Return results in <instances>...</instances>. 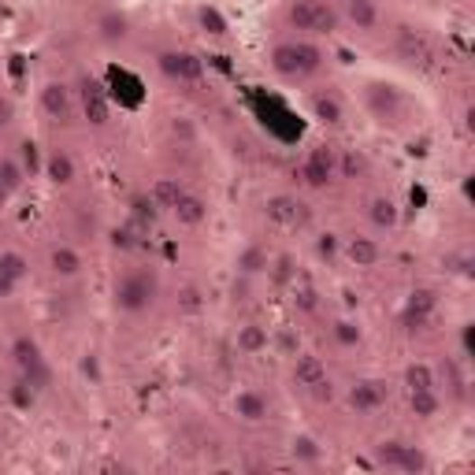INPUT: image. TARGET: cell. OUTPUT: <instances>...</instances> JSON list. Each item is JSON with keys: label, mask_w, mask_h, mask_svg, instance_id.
I'll return each mask as SVG.
<instances>
[{"label": "cell", "mask_w": 475, "mask_h": 475, "mask_svg": "<svg viewBox=\"0 0 475 475\" xmlns=\"http://www.w3.org/2000/svg\"><path fill=\"white\" fill-rule=\"evenodd\" d=\"M268 68L279 82H287V86H305L312 82L315 75H320L327 68V52L324 45L315 41V38H282L268 49Z\"/></svg>", "instance_id": "obj_1"}, {"label": "cell", "mask_w": 475, "mask_h": 475, "mask_svg": "<svg viewBox=\"0 0 475 475\" xmlns=\"http://www.w3.org/2000/svg\"><path fill=\"white\" fill-rule=\"evenodd\" d=\"M164 294V282H160V271L152 264H131L123 268L115 279H112V308L119 315H145L156 308Z\"/></svg>", "instance_id": "obj_2"}, {"label": "cell", "mask_w": 475, "mask_h": 475, "mask_svg": "<svg viewBox=\"0 0 475 475\" xmlns=\"http://www.w3.org/2000/svg\"><path fill=\"white\" fill-rule=\"evenodd\" d=\"M282 23L301 38H334L342 30L334 0H282Z\"/></svg>", "instance_id": "obj_3"}, {"label": "cell", "mask_w": 475, "mask_h": 475, "mask_svg": "<svg viewBox=\"0 0 475 475\" xmlns=\"http://www.w3.org/2000/svg\"><path fill=\"white\" fill-rule=\"evenodd\" d=\"M290 379L301 394H308L312 401H331L334 397V383H331V371L327 364L315 357V353H294V364H290Z\"/></svg>", "instance_id": "obj_4"}, {"label": "cell", "mask_w": 475, "mask_h": 475, "mask_svg": "<svg viewBox=\"0 0 475 475\" xmlns=\"http://www.w3.org/2000/svg\"><path fill=\"white\" fill-rule=\"evenodd\" d=\"M8 357L12 364L19 368V375L26 379L30 387H34L38 394L49 387V364H45V350H41V342L34 334H15L12 345H8Z\"/></svg>", "instance_id": "obj_5"}, {"label": "cell", "mask_w": 475, "mask_h": 475, "mask_svg": "<svg viewBox=\"0 0 475 475\" xmlns=\"http://www.w3.org/2000/svg\"><path fill=\"white\" fill-rule=\"evenodd\" d=\"M156 71L171 86H197L205 78V63L189 49H160L156 52Z\"/></svg>", "instance_id": "obj_6"}, {"label": "cell", "mask_w": 475, "mask_h": 475, "mask_svg": "<svg viewBox=\"0 0 475 475\" xmlns=\"http://www.w3.org/2000/svg\"><path fill=\"white\" fill-rule=\"evenodd\" d=\"M264 219L282 231H305L312 224V208H308V201H301L294 194H271L264 201Z\"/></svg>", "instance_id": "obj_7"}, {"label": "cell", "mask_w": 475, "mask_h": 475, "mask_svg": "<svg viewBox=\"0 0 475 475\" xmlns=\"http://www.w3.org/2000/svg\"><path fill=\"white\" fill-rule=\"evenodd\" d=\"M75 101H78V112L86 115L89 126H108L112 101H108V89L101 86V78L78 75V82H75Z\"/></svg>", "instance_id": "obj_8"}, {"label": "cell", "mask_w": 475, "mask_h": 475, "mask_svg": "<svg viewBox=\"0 0 475 475\" xmlns=\"http://www.w3.org/2000/svg\"><path fill=\"white\" fill-rule=\"evenodd\" d=\"M38 105L45 112L49 123H71L75 112H78V101H75V86L59 82V78H49L38 93Z\"/></svg>", "instance_id": "obj_9"}, {"label": "cell", "mask_w": 475, "mask_h": 475, "mask_svg": "<svg viewBox=\"0 0 475 475\" xmlns=\"http://www.w3.org/2000/svg\"><path fill=\"white\" fill-rule=\"evenodd\" d=\"M375 464L379 468H390V471H427V457L408 446V442H397V438H387L375 446Z\"/></svg>", "instance_id": "obj_10"}, {"label": "cell", "mask_w": 475, "mask_h": 475, "mask_svg": "<svg viewBox=\"0 0 475 475\" xmlns=\"http://www.w3.org/2000/svg\"><path fill=\"white\" fill-rule=\"evenodd\" d=\"M390 383L387 379H379V375H368V379H357V383L350 387V394H345V401H350V408L353 413H361V416H371V413H379L387 401H390Z\"/></svg>", "instance_id": "obj_11"}, {"label": "cell", "mask_w": 475, "mask_h": 475, "mask_svg": "<svg viewBox=\"0 0 475 475\" xmlns=\"http://www.w3.org/2000/svg\"><path fill=\"white\" fill-rule=\"evenodd\" d=\"M301 178L308 189H327L338 178V152L331 145H315L301 160Z\"/></svg>", "instance_id": "obj_12"}, {"label": "cell", "mask_w": 475, "mask_h": 475, "mask_svg": "<svg viewBox=\"0 0 475 475\" xmlns=\"http://www.w3.org/2000/svg\"><path fill=\"white\" fill-rule=\"evenodd\" d=\"M334 5H338L342 23H350L357 34H375V30L383 26V8H379V0H334Z\"/></svg>", "instance_id": "obj_13"}, {"label": "cell", "mask_w": 475, "mask_h": 475, "mask_svg": "<svg viewBox=\"0 0 475 475\" xmlns=\"http://www.w3.org/2000/svg\"><path fill=\"white\" fill-rule=\"evenodd\" d=\"M342 257L361 271H371V268H379V260H383V245H379V238H371V234H353V238L342 242Z\"/></svg>", "instance_id": "obj_14"}, {"label": "cell", "mask_w": 475, "mask_h": 475, "mask_svg": "<svg viewBox=\"0 0 475 475\" xmlns=\"http://www.w3.org/2000/svg\"><path fill=\"white\" fill-rule=\"evenodd\" d=\"M231 408H234V416L242 424H264L271 416V397L264 390H257V387H245V390L234 394Z\"/></svg>", "instance_id": "obj_15"}, {"label": "cell", "mask_w": 475, "mask_h": 475, "mask_svg": "<svg viewBox=\"0 0 475 475\" xmlns=\"http://www.w3.org/2000/svg\"><path fill=\"white\" fill-rule=\"evenodd\" d=\"M405 101H401V93L394 86H383V82H371L368 86V112L379 119V123H394L401 115Z\"/></svg>", "instance_id": "obj_16"}, {"label": "cell", "mask_w": 475, "mask_h": 475, "mask_svg": "<svg viewBox=\"0 0 475 475\" xmlns=\"http://www.w3.org/2000/svg\"><path fill=\"white\" fill-rule=\"evenodd\" d=\"M308 112L324 126H342L345 123V105H342V97L334 89H312L308 93Z\"/></svg>", "instance_id": "obj_17"}, {"label": "cell", "mask_w": 475, "mask_h": 475, "mask_svg": "<svg viewBox=\"0 0 475 475\" xmlns=\"http://www.w3.org/2000/svg\"><path fill=\"white\" fill-rule=\"evenodd\" d=\"M82 268H86V260H82V252L71 242L49 245V271H52V279H75V275H82Z\"/></svg>", "instance_id": "obj_18"}, {"label": "cell", "mask_w": 475, "mask_h": 475, "mask_svg": "<svg viewBox=\"0 0 475 475\" xmlns=\"http://www.w3.org/2000/svg\"><path fill=\"white\" fill-rule=\"evenodd\" d=\"M171 215H175V224H178V227L197 231V227L208 224V201H205L201 194H194V189H186V194L178 197V205L171 208Z\"/></svg>", "instance_id": "obj_19"}, {"label": "cell", "mask_w": 475, "mask_h": 475, "mask_svg": "<svg viewBox=\"0 0 475 475\" xmlns=\"http://www.w3.org/2000/svg\"><path fill=\"white\" fill-rule=\"evenodd\" d=\"M41 171H45V178H49L52 186H71V182L78 178L75 156H71L68 149H49V152H45V164H41Z\"/></svg>", "instance_id": "obj_20"}, {"label": "cell", "mask_w": 475, "mask_h": 475, "mask_svg": "<svg viewBox=\"0 0 475 475\" xmlns=\"http://www.w3.org/2000/svg\"><path fill=\"white\" fill-rule=\"evenodd\" d=\"M368 224L375 227V231H397V224H401V208H397V201L394 197H387V194H379V197H371L368 201Z\"/></svg>", "instance_id": "obj_21"}, {"label": "cell", "mask_w": 475, "mask_h": 475, "mask_svg": "<svg viewBox=\"0 0 475 475\" xmlns=\"http://www.w3.org/2000/svg\"><path fill=\"white\" fill-rule=\"evenodd\" d=\"M145 194L156 201V208L171 215V208H175V205H178V197L186 194V182H182L178 175H160V178H156V182L145 189Z\"/></svg>", "instance_id": "obj_22"}, {"label": "cell", "mask_w": 475, "mask_h": 475, "mask_svg": "<svg viewBox=\"0 0 475 475\" xmlns=\"http://www.w3.org/2000/svg\"><path fill=\"white\" fill-rule=\"evenodd\" d=\"M434 294L431 290H416L413 297H408V305H405V312H401V324L408 327V331H416V327H424L427 320H431V312H434Z\"/></svg>", "instance_id": "obj_23"}, {"label": "cell", "mask_w": 475, "mask_h": 475, "mask_svg": "<svg viewBox=\"0 0 475 475\" xmlns=\"http://www.w3.org/2000/svg\"><path fill=\"white\" fill-rule=\"evenodd\" d=\"M234 345H238V353L257 357V353H264L268 345H271V334H268V327H264V324H245V327H238Z\"/></svg>", "instance_id": "obj_24"}, {"label": "cell", "mask_w": 475, "mask_h": 475, "mask_svg": "<svg viewBox=\"0 0 475 475\" xmlns=\"http://www.w3.org/2000/svg\"><path fill=\"white\" fill-rule=\"evenodd\" d=\"M160 215H164V212L156 208V201H152L149 194H138V197H131V219H126V224H131L138 234H149V227H152Z\"/></svg>", "instance_id": "obj_25"}, {"label": "cell", "mask_w": 475, "mask_h": 475, "mask_svg": "<svg viewBox=\"0 0 475 475\" xmlns=\"http://www.w3.org/2000/svg\"><path fill=\"white\" fill-rule=\"evenodd\" d=\"M331 338L342 345V350H361L364 327H361V320H353V315H338V320L331 324Z\"/></svg>", "instance_id": "obj_26"}, {"label": "cell", "mask_w": 475, "mask_h": 475, "mask_svg": "<svg viewBox=\"0 0 475 475\" xmlns=\"http://www.w3.org/2000/svg\"><path fill=\"white\" fill-rule=\"evenodd\" d=\"M271 268V252L260 245V242H249L242 252H238V271L242 275H264Z\"/></svg>", "instance_id": "obj_27"}, {"label": "cell", "mask_w": 475, "mask_h": 475, "mask_svg": "<svg viewBox=\"0 0 475 475\" xmlns=\"http://www.w3.org/2000/svg\"><path fill=\"white\" fill-rule=\"evenodd\" d=\"M405 390H438V379H434V368L416 361L405 368Z\"/></svg>", "instance_id": "obj_28"}, {"label": "cell", "mask_w": 475, "mask_h": 475, "mask_svg": "<svg viewBox=\"0 0 475 475\" xmlns=\"http://www.w3.org/2000/svg\"><path fill=\"white\" fill-rule=\"evenodd\" d=\"M408 405H413V413L420 420H434L442 413V397L438 390H408Z\"/></svg>", "instance_id": "obj_29"}, {"label": "cell", "mask_w": 475, "mask_h": 475, "mask_svg": "<svg viewBox=\"0 0 475 475\" xmlns=\"http://www.w3.org/2000/svg\"><path fill=\"white\" fill-rule=\"evenodd\" d=\"M101 38H105L108 45H123L126 38H131V23H126V15L108 12V15L101 19Z\"/></svg>", "instance_id": "obj_30"}, {"label": "cell", "mask_w": 475, "mask_h": 475, "mask_svg": "<svg viewBox=\"0 0 475 475\" xmlns=\"http://www.w3.org/2000/svg\"><path fill=\"white\" fill-rule=\"evenodd\" d=\"M0 268H5L19 287L30 279V260H26V252H19V249H0Z\"/></svg>", "instance_id": "obj_31"}, {"label": "cell", "mask_w": 475, "mask_h": 475, "mask_svg": "<svg viewBox=\"0 0 475 475\" xmlns=\"http://www.w3.org/2000/svg\"><path fill=\"white\" fill-rule=\"evenodd\" d=\"M290 457L305 461V464H315V461L324 457V450H320V442H315L312 434H294L290 438Z\"/></svg>", "instance_id": "obj_32"}, {"label": "cell", "mask_w": 475, "mask_h": 475, "mask_svg": "<svg viewBox=\"0 0 475 475\" xmlns=\"http://www.w3.org/2000/svg\"><path fill=\"white\" fill-rule=\"evenodd\" d=\"M312 249H315V257H320L324 264H334V260L342 257V238H338L334 231H324V234H315Z\"/></svg>", "instance_id": "obj_33"}, {"label": "cell", "mask_w": 475, "mask_h": 475, "mask_svg": "<svg viewBox=\"0 0 475 475\" xmlns=\"http://www.w3.org/2000/svg\"><path fill=\"white\" fill-rule=\"evenodd\" d=\"M0 182H5L12 194H19L23 182H26V168L15 160V156H0Z\"/></svg>", "instance_id": "obj_34"}, {"label": "cell", "mask_w": 475, "mask_h": 475, "mask_svg": "<svg viewBox=\"0 0 475 475\" xmlns=\"http://www.w3.org/2000/svg\"><path fill=\"white\" fill-rule=\"evenodd\" d=\"M108 238H112V249H115V252H131V249H138V245H142V234H138L131 224L115 227Z\"/></svg>", "instance_id": "obj_35"}, {"label": "cell", "mask_w": 475, "mask_h": 475, "mask_svg": "<svg viewBox=\"0 0 475 475\" xmlns=\"http://www.w3.org/2000/svg\"><path fill=\"white\" fill-rule=\"evenodd\" d=\"M78 368H82V375L89 379L93 387H101V383H105V371H101V357H97V353H82Z\"/></svg>", "instance_id": "obj_36"}, {"label": "cell", "mask_w": 475, "mask_h": 475, "mask_svg": "<svg viewBox=\"0 0 475 475\" xmlns=\"http://www.w3.org/2000/svg\"><path fill=\"white\" fill-rule=\"evenodd\" d=\"M197 19H201V26L208 30V34H215V38H224V34H227V23H224V15H219L215 8H201Z\"/></svg>", "instance_id": "obj_37"}, {"label": "cell", "mask_w": 475, "mask_h": 475, "mask_svg": "<svg viewBox=\"0 0 475 475\" xmlns=\"http://www.w3.org/2000/svg\"><path fill=\"white\" fill-rule=\"evenodd\" d=\"M34 401H38V390L30 387L26 379L19 375V383L12 387V405H15V408H30V405H34Z\"/></svg>", "instance_id": "obj_38"}, {"label": "cell", "mask_w": 475, "mask_h": 475, "mask_svg": "<svg viewBox=\"0 0 475 475\" xmlns=\"http://www.w3.org/2000/svg\"><path fill=\"white\" fill-rule=\"evenodd\" d=\"M178 308H182V312H189V315H194V312H201V308H205V297H201V290H197V287H186V290L178 294Z\"/></svg>", "instance_id": "obj_39"}, {"label": "cell", "mask_w": 475, "mask_h": 475, "mask_svg": "<svg viewBox=\"0 0 475 475\" xmlns=\"http://www.w3.org/2000/svg\"><path fill=\"white\" fill-rule=\"evenodd\" d=\"M294 301H297V308H301V312H315V308H320V294H315L312 287H297Z\"/></svg>", "instance_id": "obj_40"}, {"label": "cell", "mask_w": 475, "mask_h": 475, "mask_svg": "<svg viewBox=\"0 0 475 475\" xmlns=\"http://www.w3.org/2000/svg\"><path fill=\"white\" fill-rule=\"evenodd\" d=\"M15 294H19V282H15L5 268H0V301H12Z\"/></svg>", "instance_id": "obj_41"}, {"label": "cell", "mask_w": 475, "mask_h": 475, "mask_svg": "<svg viewBox=\"0 0 475 475\" xmlns=\"http://www.w3.org/2000/svg\"><path fill=\"white\" fill-rule=\"evenodd\" d=\"M12 123H15V105H12V97L0 93V131H8Z\"/></svg>", "instance_id": "obj_42"}, {"label": "cell", "mask_w": 475, "mask_h": 475, "mask_svg": "<svg viewBox=\"0 0 475 475\" xmlns=\"http://www.w3.org/2000/svg\"><path fill=\"white\" fill-rule=\"evenodd\" d=\"M279 345L287 350V357H294V353L301 350V342H294V334H290V331H282V334H279Z\"/></svg>", "instance_id": "obj_43"}, {"label": "cell", "mask_w": 475, "mask_h": 475, "mask_svg": "<svg viewBox=\"0 0 475 475\" xmlns=\"http://www.w3.org/2000/svg\"><path fill=\"white\" fill-rule=\"evenodd\" d=\"M461 350H464V357H471V324H464V331H461Z\"/></svg>", "instance_id": "obj_44"}, {"label": "cell", "mask_w": 475, "mask_h": 475, "mask_svg": "<svg viewBox=\"0 0 475 475\" xmlns=\"http://www.w3.org/2000/svg\"><path fill=\"white\" fill-rule=\"evenodd\" d=\"M12 197H15V194H12V189H8L5 182H0V212H5V208L12 205Z\"/></svg>", "instance_id": "obj_45"}]
</instances>
